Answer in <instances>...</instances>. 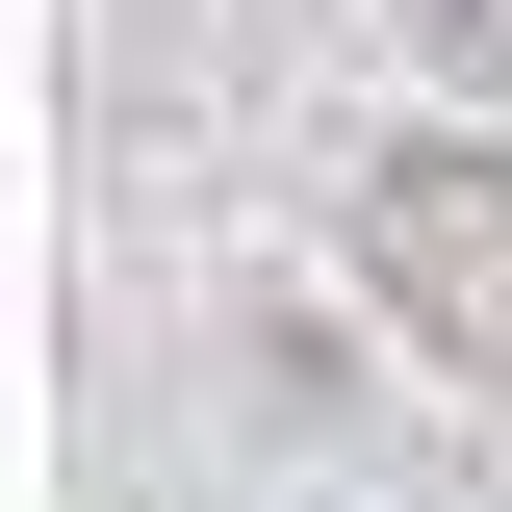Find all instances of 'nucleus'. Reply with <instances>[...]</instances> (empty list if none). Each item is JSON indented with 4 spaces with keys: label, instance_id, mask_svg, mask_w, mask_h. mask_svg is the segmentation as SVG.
I'll use <instances>...</instances> for the list:
<instances>
[{
    "label": "nucleus",
    "instance_id": "nucleus-2",
    "mask_svg": "<svg viewBox=\"0 0 512 512\" xmlns=\"http://www.w3.org/2000/svg\"><path fill=\"white\" fill-rule=\"evenodd\" d=\"M410 77H461V103L512 128V0H410Z\"/></svg>",
    "mask_w": 512,
    "mask_h": 512
},
{
    "label": "nucleus",
    "instance_id": "nucleus-1",
    "mask_svg": "<svg viewBox=\"0 0 512 512\" xmlns=\"http://www.w3.org/2000/svg\"><path fill=\"white\" fill-rule=\"evenodd\" d=\"M359 282H384L410 359L512 384V154H487V128H410V154L359 180Z\"/></svg>",
    "mask_w": 512,
    "mask_h": 512
}]
</instances>
